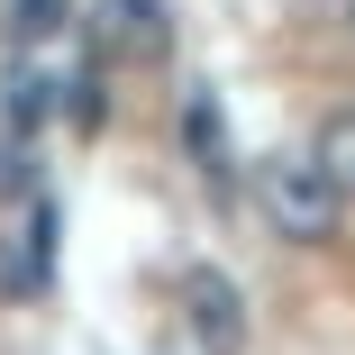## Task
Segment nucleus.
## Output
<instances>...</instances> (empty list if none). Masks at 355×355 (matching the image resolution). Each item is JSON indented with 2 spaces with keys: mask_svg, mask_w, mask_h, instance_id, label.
Segmentation results:
<instances>
[{
  "mask_svg": "<svg viewBox=\"0 0 355 355\" xmlns=\"http://www.w3.org/2000/svg\"><path fill=\"white\" fill-rule=\"evenodd\" d=\"M255 209H264V228L292 237V246H337V219H346V200L310 173V155L255 164Z\"/></svg>",
  "mask_w": 355,
  "mask_h": 355,
  "instance_id": "obj_1",
  "label": "nucleus"
},
{
  "mask_svg": "<svg viewBox=\"0 0 355 355\" xmlns=\"http://www.w3.org/2000/svg\"><path fill=\"white\" fill-rule=\"evenodd\" d=\"M83 46H92V64H110V73H155L173 55V0H92Z\"/></svg>",
  "mask_w": 355,
  "mask_h": 355,
  "instance_id": "obj_2",
  "label": "nucleus"
},
{
  "mask_svg": "<svg viewBox=\"0 0 355 355\" xmlns=\"http://www.w3.org/2000/svg\"><path fill=\"white\" fill-rule=\"evenodd\" d=\"M182 328L209 346V355H237L246 346V301H237V282L219 264H191L182 273Z\"/></svg>",
  "mask_w": 355,
  "mask_h": 355,
  "instance_id": "obj_3",
  "label": "nucleus"
},
{
  "mask_svg": "<svg viewBox=\"0 0 355 355\" xmlns=\"http://www.w3.org/2000/svg\"><path fill=\"white\" fill-rule=\"evenodd\" d=\"M73 92H83L73 64H55V46H28V55L10 64V128H46Z\"/></svg>",
  "mask_w": 355,
  "mask_h": 355,
  "instance_id": "obj_4",
  "label": "nucleus"
},
{
  "mask_svg": "<svg viewBox=\"0 0 355 355\" xmlns=\"http://www.w3.org/2000/svg\"><path fill=\"white\" fill-rule=\"evenodd\" d=\"M310 173H319L337 200H355V110H328V119H319V137H310Z\"/></svg>",
  "mask_w": 355,
  "mask_h": 355,
  "instance_id": "obj_5",
  "label": "nucleus"
},
{
  "mask_svg": "<svg viewBox=\"0 0 355 355\" xmlns=\"http://www.w3.org/2000/svg\"><path fill=\"white\" fill-rule=\"evenodd\" d=\"M182 146H191V164L209 182H228V119H219L209 92H182Z\"/></svg>",
  "mask_w": 355,
  "mask_h": 355,
  "instance_id": "obj_6",
  "label": "nucleus"
},
{
  "mask_svg": "<svg viewBox=\"0 0 355 355\" xmlns=\"http://www.w3.org/2000/svg\"><path fill=\"white\" fill-rule=\"evenodd\" d=\"M64 19H73V0H0V28H10L19 55H28V46H55Z\"/></svg>",
  "mask_w": 355,
  "mask_h": 355,
  "instance_id": "obj_7",
  "label": "nucleus"
},
{
  "mask_svg": "<svg viewBox=\"0 0 355 355\" xmlns=\"http://www.w3.org/2000/svg\"><path fill=\"white\" fill-rule=\"evenodd\" d=\"M346 28H355V0H346Z\"/></svg>",
  "mask_w": 355,
  "mask_h": 355,
  "instance_id": "obj_8",
  "label": "nucleus"
}]
</instances>
